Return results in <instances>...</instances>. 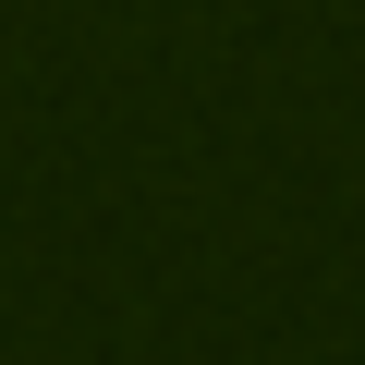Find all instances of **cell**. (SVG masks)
<instances>
[]
</instances>
